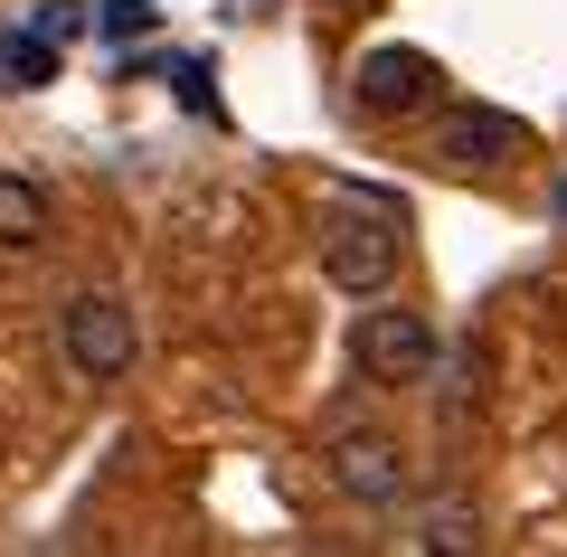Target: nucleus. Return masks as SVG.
<instances>
[{
	"mask_svg": "<svg viewBox=\"0 0 567 557\" xmlns=\"http://www.w3.org/2000/svg\"><path fill=\"white\" fill-rule=\"evenodd\" d=\"M435 152H445L454 171H511V161L529 152V123L502 114V104H445V114H435Z\"/></svg>",
	"mask_w": 567,
	"mask_h": 557,
	"instance_id": "5",
	"label": "nucleus"
},
{
	"mask_svg": "<svg viewBox=\"0 0 567 557\" xmlns=\"http://www.w3.org/2000/svg\"><path fill=\"white\" fill-rule=\"evenodd\" d=\"M29 29H39L48 48H66V39H76V29H85V10H76V0H48V10H39V20H29Z\"/></svg>",
	"mask_w": 567,
	"mask_h": 557,
	"instance_id": "11",
	"label": "nucleus"
},
{
	"mask_svg": "<svg viewBox=\"0 0 567 557\" xmlns=\"http://www.w3.org/2000/svg\"><path fill=\"white\" fill-rule=\"evenodd\" d=\"M0 246H48V189L39 179H20V171H0Z\"/></svg>",
	"mask_w": 567,
	"mask_h": 557,
	"instance_id": "7",
	"label": "nucleus"
},
{
	"mask_svg": "<svg viewBox=\"0 0 567 557\" xmlns=\"http://www.w3.org/2000/svg\"><path fill=\"white\" fill-rule=\"evenodd\" d=\"M473 406H483V350L454 359V416H473Z\"/></svg>",
	"mask_w": 567,
	"mask_h": 557,
	"instance_id": "12",
	"label": "nucleus"
},
{
	"mask_svg": "<svg viewBox=\"0 0 567 557\" xmlns=\"http://www.w3.org/2000/svg\"><path fill=\"white\" fill-rule=\"evenodd\" d=\"M548 208H558V227H567V179H558V189H548Z\"/></svg>",
	"mask_w": 567,
	"mask_h": 557,
	"instance_id": "14",
	"label": "nucleus"
},
{
	"mask_svg": "<svg viewBox=\"0 0 567 557\" xmlns=\"http://www.w3.org/2000/svg\"><path fill=\"white\" fill-rule=\"evenodd\" d=\"M331 482H341L360 510H388L406 492V444L398 435H331Z\"/></svg>",
	"mask_w": 567,
	"mask_h": 557,
	"instance_id": "6",
	"label": "nucleus"
},
{
	"mask_svg": "<svg viewBox=\"0 0 567 557\" xmlns=\"http://www.w3.org/2000/svg\"><path fill=\"white\" fill-rule=\"evenodd\" d=\"M58 350H66V369H76L85 388H114V379H133V359H142L133 302H114V293H76V302L58 312Z\"/></svg>",
	"mask_w": 567,
	"mask_h": 557,
	"instance_id": "2",
	"label": "nucleus"
},
{
	"mask_svg": "<svg viewBox=\"0 0 567 557\" xmlns=\"http://www.w3.org/2000/svg\"><path fill=\"white\" fill-rule=\"evenodd\" d=\"M350 95H360L369 114H435L445 66L425 58V48H369V58L350 66Z\"/></svg>",
	"mask_w": 567,
	"mask_h": 557,
	"instance_id": "4",
	"label": "nucleus"
},
{
	"mask_svg": "<svg viewBox=\"0 0 567 557\" xmlns=\"http://www.w3.org/2000/svg\"><path fill=\"white\" fill-rule=\"evenodd\" d=\"M95 29H104V39H142V29H152V0H104V10H95Z\"/></svg>",
	"mask_w": 567,
	"mask_h": 557,
	"instance_id": "10",
	"label": "nucleus"
},
{
	"mask_svg": "<svg viewBox=\"0 0 567 557\" xmlns=\"http://www.w3.org/2000/svg\"><path fill=\"white\" fill-rule=\"evenodd\" d=\"M350 369H360L369 388H416V379H435V321L406 312V302L360 312V331H350Z\"/></svg>",
	"mask_w": 567,
	"mask_h": 557,
	"instance_id": "3",
	"label": "nucleus"
},
{
	"mask_svg": "<svg viewBox=\"0 0 567 557\" xmlns=\"http://www.w3.org/2000/svg\"><path fill=\"white\" fill-rule=\"evenodd\" d=\"M331 10H350V0H331Z\"/></svg>",
	"mask_w": 567,
	"mask_h": 557,
	"instance_id": "15",
	"label": "nucleus"
},
{
	"mask_svg": "<svg viewBox=\"0 0 567 557\" xmlns=\"http://www.w3.org/2000/svg\"><path fill=\"white\" fill-rule=\"evenodd\" d=\"M416 538L425 548H483V510H473V501H435Z\"/></svg>",
	"mask_w": 567,
	"mask_h": 557,
	"instance_id": "9",
	"label": "nucleus"
},
{
	"mask_svg": "<svg viewBox=\"0 0 567 557\" xmlns=\"http://www.w3.org/2000/svg\"><path fill=\"white\" fill-rule=\"evenodd\" d=\"M58 76V48L39 29H0V85H48Z\"/></svg>",
	"mask_w": 567,
	"mask_h": 557,
	"instance_id": "8",
	"label": "nucleus"
},
{
	"mask_svg": "<svg viewBox=\"0 0 567 557\" xmlns=\"http://www.w3.org/2000/svg\"><path fill=\"white\" fill-rule=\"evenodd\" d=\"M406 265V237H398V208L388 199H360V208H331L322 227V275L341 283L350 302H379Z\"/></svg>",
	"mask_w": 567,
	"mask_h": 557,
	"instance_id": "1",
	"label": "nucleus"
},
{
	"mask_svg": "<svg viewBox=\"0 0 567 557\" xmlns=\"http://www.w3.org/2000/svg\"><path fill=\"white\" fill-rule=\"evenodd\" d=\"M171 76H181V104H199V114H218V85H208V66H171Z\"/></svg>",
	"mask_w": 567,
	"mask_h": 557,
	"instance_id": "13",
	"label": "nucleus"
}]
</instances>
